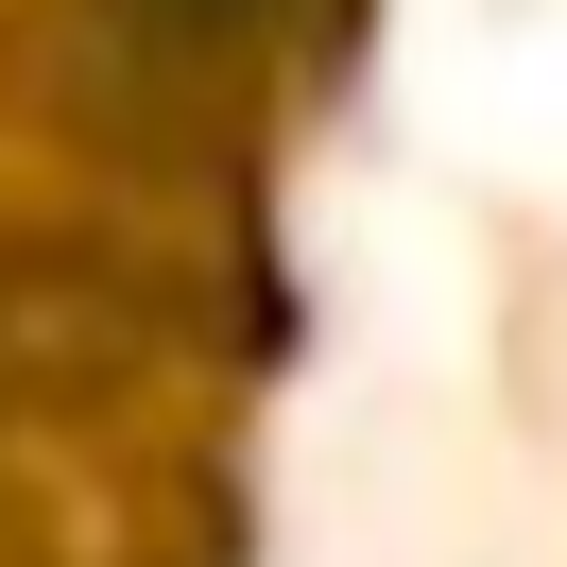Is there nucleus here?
<instances>
[{
    "label": "nucleus",
    "mask_w": 567,
    "mask_h": 567,
    "mask_svg": "<svg viewBox=\"0 0 567 567\" xmlns=\"http://www.w3.org/2000/svg\"><path fill=\"white\" fill-rule=\"evenodd\" d=\"M104 18H121V35H155V52H241L276 0H104Z\"/></svg>",
    "instance_id": "nucleus-1"
}]
</instances>
